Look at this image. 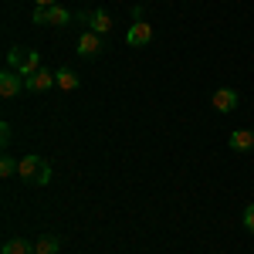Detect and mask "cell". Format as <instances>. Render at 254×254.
I'll return each instance as SVG.
<instances>
[{
  "mask_svg": "<svg viewBox=\"0 0 254 254\" xmlns=\"http://www.w3.org/2000/svg\"><path fill=\"white\" fill-rule=\"evenodd\" d=\"M7 68H14L17 75L31 78V75L41 68V55L34 51V48H10V51H7Z\"/></svg>",
  "mask_w": 254,
  "mask_h": 254,
  "instance_id": "obj_1",
  "label": "cell"
},
{
  "mask_svg": "<svg viewBox=\"0 0 254 254\" xmlns=\"http://www.w3.org/2000/svg\"><path fill=\"white\" fill-rule=\"evenodd\" d=\"M31 20L34 24H55V27H61V24H68V20H75L71 17V10H64V7H34V14H31Z\"/></svg>",
  "mask_w": 254,
  "mask_h": 254,
  "instance_id": "obj_2",
  "label": "cell"
},
{
  "mask_svg": "<svg viewBox=\"0 0 254 254\" xmlns=\"http://www.w3.org/2000/svg\"><path fill=\"white\" fill-rule=\"evenodd\" d=\"M75 20H81V24H85L88 31H95V34H102V38H105V34L112 31V17H109L105 10H88V14H75Z\"/></svg>",
  "mask_w": 254,
  "mask_h": 254,
  "instance_id": "obj_3",
  "label": "cell"
},
{
  "mask_svg": "<svg viewBox=\"0 0 254 254\" xmlns=\"http://www.w3.org/2000/svg\"><path fill=\"white\" fill-rule=\"evenodd\" d=\"M153 34H156V31H153L149 20H136V24L126 31V44H129V48H146V44L153 41Z\"/></svg>",
  "mask_w": 254,
  "mask_h": 254,
  "instance_id": "obj_4",
  "label": "cell"
},
{
  "mask_svg": "<svg viewBox=\"0 0 254 254\" xmlns=\"http://www.w3.org/2000/svg\"><path fill=\"white\" fill-rule=\"evenodd\" d=\"M20 88H24V75H17L14 68H3L0 71V95L14 98V95H20Z\"/></svg>",
  "mask_w": 254,
  "mask_h": 254,
  "instance_id": "obj_5",
  "label": "cell"
},
{
  "mask_svg": "<svg viewBox=\"0 0 254 254\" xmlns=\"http://www.w3.org/2000/svg\"><path fill=\"white\" fill-rule=\"evenodd\" d=\"M41 166H44V159L41 156H20L17 159V176L24 180V183H34L41 173Z\"/></svg>",
  "mask_w": 254,
  "mask_h": 254,
  "instance_id": "obj_6",
  "label": "cell"
},
{
  "mask_svg": "<svg viewBox=\"0 0 254 254\" xmlns=\"http://www.w3.org/2000/svg\"><path fill=\"white\" fill-rule=\"evenodd\" d=\"M237 102H241V98H237L234 88H217L214 95H210V105H214L217 112H234Z\"/></svg>",
  "mask_w": 254,
  "mask_h": 254,
  "instance_id": "obj_7",
  "label": "cell"
},
{
  "mask_svg": "<svg viewBox=\"0 0 254 254\" xmlns=\"http://www.w3.org/2000/svg\"><path fill=\"white\" fill-rule=\"evenodd\" d=\"M55 85V71H48V68H38L31 78H24V88L27 92H48Z\"/></svg>",
  "mask_w": 254,
  "mask_h": 254,
  "instance_id": "obj_8",
  "label": "cell"
},
{
  "mask_svg": "<svg viewBox=\"0 0 254 254\" xmlns=\"http://www.w3.org/2000/svg\"><path fill=\"white\" fill-rule=\"evenodd\" d=\"M75 48H78L81 58H95L98 51H102V34H95V31H85V34L78 38V44H75Z\"/></svg>",
  "mask_w": 254,
  "mask_h": 254,
  "instance_id": "obj_9",
  "label": "cell"
},
{
  "mask_svg": "<svg viewBox=\"0 0 254 254\" xmlns=\"http://www.w3.org/2000/svg\"><path fill=\"white\" fill-rule=\"evenodd\" d=\"M227 146H231L234 153H251L254 149V132L251 129H234L231 139H227Z\"/></svg>",
  "mask_w": 254,
  "mask_h": 254,
  "instance_id": "obj_10",
  "label": "cell"
},
{
  "mask_svg": "<svg viewBox=\"0 0 254 254\" xmlns=\"http://www.w3.org/2000/svg\"><path fill=\"white\" fill-rule=\"evenodd\" d=\"M55 85L64 88V92H75V88H78V75H75L71 68H58V71H55Z\"/></svg>",
  "mask_w": 254,
  "mask_h": 254,
  "instance_id": "obj_11",
  "label": "cell"
},
{
  "mask_svg": "<svg viewBox=\"0 0 254 254\" xmlns=\"http://www.w3.org/2000/svg\"><path fill=\"white\" fill-rule=\"evenodd\" d=\"M58 248H61V241L55 234H44L34 241V254H58Z\"/></svg>",
  "mask_w": 254,
  "mask_h": 254,
  "instance_id": "obj_12",
  "label": "cell"
},
{
  "mask_svg": "<svg viewBox=\"0 0 254 254\" xmlns=\"http://www.w3.org/2000/svg\"><path fill=\"white\" fill-rule=\"evenodd\" d=\"M0 254H34V244H27V241L14 237V241L3 244V251H0Z\"/></svg>",
  "mask_w": 254,
  "mask_h": 254,
  "instance_id": "obj_13",
  "label": "cell"
},
{
  "mask_svg": "<svg viewBox=\"0 0 254 254\" xmlns=\"http://www.w3.org/2000/svg\"><path fill=\"white\" fill-rule=\"evenodd\" d=\"M0 176H3V180L17 176V159H14V156H3V159H0Z\"/></svg>",
  "mask_w": 254,
  "mask_h": 254,
  "instance_id": "obj_14",
  "label": "cell"
},
{
  "mask_svg": "<svg viewBox=\"0 0 254 254\" xmlns=\"http://www.w3.org/2000/svg\"><path fill=\"white\" fill-rule=\"evenodd\" d=\"M48 183H51V163H44V166H41L38 180H34V183H31V187H48Z\"/></svg>",
  "mask_w": 254,
  "mask_h": 254,
  "instance_id": "obj_15",
  "label": "cell"
},
{
  "mask_svg": "<svg viewBox=\"0 0 254 254\" xmlns=\"http://www.w3.org/2000/svg\"><path fill=\"white\" fill-rule=\"evenodd\" d=\"M244 227H248V231H254V203H248V207H244Z\"/></svg>",
  "mask_w": 254,
  "mask_h": 254,
  "instance_id": "obj_16",
  "label": "cell"
},
{
  "mask_svg": "<svg viewBox=\"0 0 254 254\" xmlns=\"http://www.w3.org/2000/svg\"><path fill=\"white\" fill-rule=\"evenodd\" d=\"M0 142H3V146H7V142H10V126H7V122H3V126H0Z\"/></svg>",
  "mask_w": 254,
  "mask_h": 254,
  "instance_id": "obj_17",
  "label": "cell"
},
{
  "mask_svg": "<svg viewBox=\"0 0 254 254\" xmlns=\"http://www.w3.org/2000/svg\"><path fill=\"white\" fill-rule=\"evenodd\" d=\"M38 7H55V0H38Z\"/></svg>",
  "mask_w": 254,
  "mask_h": 254,
  "instance_id": "obj_18",
  "label": "cell"
}]
</instances>
